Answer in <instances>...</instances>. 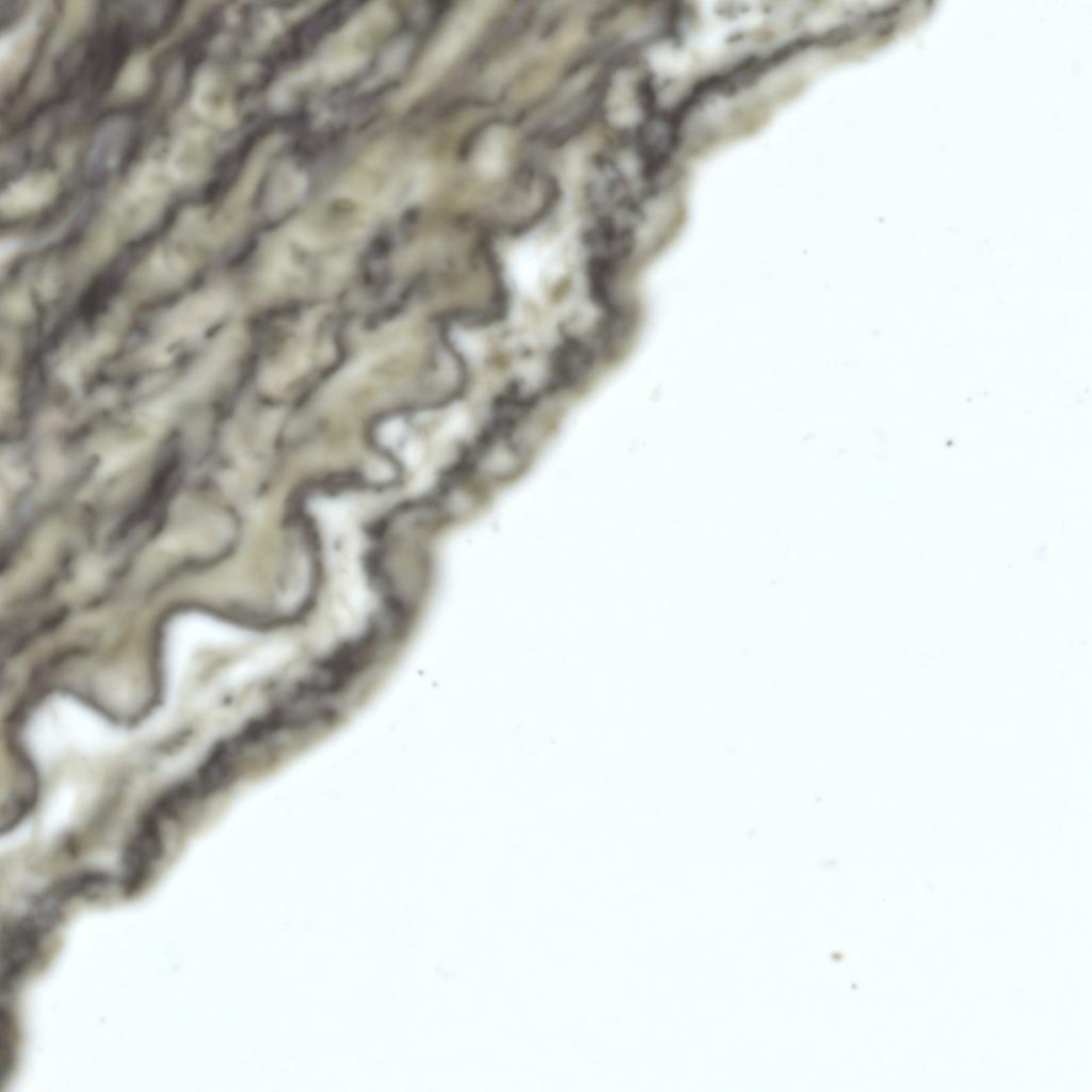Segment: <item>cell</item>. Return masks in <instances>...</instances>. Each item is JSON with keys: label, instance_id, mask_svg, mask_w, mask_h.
<instances>
[{"label": "cell", "instance_id": "cell-10", "mask_svg": "<svg viewBox=\"0 0 1092 1092\" xmlns=\"http://www.w3.org/2000/svg\"><path fill=\"white\" fill-rule=\"evenodd\" d=\"M76 792L70 785L57 789L45 805L43 824L45 831L54 833L67 825L74 813Z\"/></svg>", "mask_w": 1092, "mask_h": 1092}, {"label": "cell", "instance_id": "cell-9", "mask_svg": "<svg viewBox=\"0 0 1092 1092\" xmlns=\"http://www.w3.org/2000/svg\"><path fill=\"white\" fill-rule=\"evenodd\" d=\"M93 9L90 2H67L47 47V61L61 52L87 25Z\"/></svg>", "mask_w": 1092, "mask_h": 1092}, {"label": "cell", "instance_id": "cell-4", "mask_svg": "<svg viewBox=\"0 0 1092 1092\" xmlns=\"http://www.w3.org/2000/svg\"><path fill=\"white\" fill-rule=\"evenodd\" d=\"M52 922L50 917L35 909L9 932L1 956L2 985L10 986L31 963L45 931Z\"/></svg>", "mask_w": 1092, "mask_h": 1092}, {"label": "cell", "instance_id": "cell-6", "mask_svg": "<svg viewBox=\"0 0 1092 1092\" xmlns=\"http://www.w3.org/2000/svg\"><path fill=\"white\" fill-rule=\"evenodd\" d=\"M59 190L58 177L48 171L29 173L11 182L0 197V210L6 218H19L48 205Z\"/></svg>", "mask_w": 1092, "mask_h": 1092}, {"label": "cell", "instance_id": "cell-3", "mask_svg": "<svg viewBox=\"0 0 1092 1092\" xmlns=\"http://www.w3.org/2000/svg\"><path fill=\"white\" fill-rule=\"evenodd\" d=\"M47 11L45 3L34 5L0 41V79L2 91L22 75L33 54Z\"/></svg>", "mask_w": 1092, "mask_h": 1092}, {"label": "cell", "instance_id": "cell-5", "mask_svg": "<svg viewBox=\"0 0 1092 1092\" xmlns=\"http://www.w3.org/2000/svg\"><path fill=\"white\" fill-rule=\"evenodd\" d=\"M210 156L209 134L202 128L190 127L172 144L165 168L174 181L196 183L208 170Z\"/></svg>", "mask_w": 1092, "mask_h": 1092}, {"label": "cell", "instance_id": "cell-2", "mask_svg": "<svg viewBox=\"0 0 1092 1092\" xmlns=\"http://www.w3.org/2000/svg\"><path fill=\"white\" fill-rule=\"evenodd\" d=\"M171 180L165 165L157 160L140 163L101 213L93 232L95 243L110 245L148 227L166 204Z\"/></svg>", "mask_w": 1092, "mask_h": 1092}, {"label": "cell", "instance_id": "cell-8", "mask_svg": "<svg viewBox=\"0 0 1092 1092\" xmlns=\"http://www.w3.org/2000/svg\"><path fill=\"white\" fill-rule=\"evenodd\" d=\"M425 186V173L419 165L406 166L387 182L380 194V205L388 210L402 207L420 196Z\"/></svg>", "mask_w": 1092, "mask_h": 1092}, {"label": "cell", "instance_id": "cell-7", "mask_svg": "<svg viewBox=\"0 0 1092 1092\" xmlns=\"http://www.w3.org/2000/svg\"><path fill=\"white\" fill-rule=\"evenodd\" d=\"M191 107L198 117L218 126H228L232 119L220 78L209 68L199 70L194 79Z\"/></svg>", "mask_w": 1092, "mask_h": 1092}, {"label": "cell", "instance_id": "cell-11", "mask_svg": "<svg viewBox=\"0 0 1092 1092\" xmlns=\"http://www.w3.org/2000/svg\"><path fill=\"white\" fill-rule=\"evenodd\" d=\"M150 77L149 60L146 54L131 58L123 68L114 85L113 94L118 98H130L142 93Z\"/></svg>", "mask_w": 1092, "mask_h": 1092}, {"label": "cell", "instance_id": "cell-1", "mask_svg": "<svg viewBox=\"0 0 1092 1092\" xmlns=\"http://www.w3.org/2000/svg\"><path fill=\"white\" fill-rule=\"evenodd\" d=\"M125 735L86 705L54 696L33 717L26 743L39 766L46 767L66 750L101 753L122 745Z\"/></svg>", "mask_w": 1092, "mask_h": 1092}]
</instances>
